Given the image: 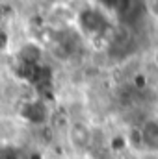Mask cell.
<instances>
[{"label": "cell", "mask_w": 158, "mask_h": 159, "mask_svg": "<svg viewBox=\"0 0 158 159\" xmlns=\"http://www.w3.org/2000/svg\"><path fill=\"white\" fill-rule=\"evenodd\" d=\"M140 135L143 148H147L149 152H158V119L145 120L140 128Z\"/></svg>", "instance_id": "1"}]
</instances>
